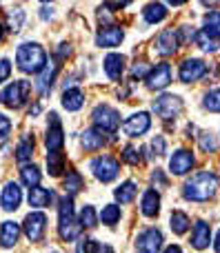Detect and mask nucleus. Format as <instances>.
Returning a JSON list of instances; mask_svg holds the SVG:
<instances>
[{"mask_svg": "<svg viewBox=\"0 0 220 253\" xmlns=\"http://www.w3.org/2000/svg\"><path fill=\"white\" fill-rule=\"evenodd\" d=\"M218 189V178L212 173V171H200V173L191 175L185 182V189H182V196L191 202H205L209 198H214Z\"/></svg>", "mask_w": 220, "mask_h": 253, "instance_id": "1", "label": "nucleus"}, {"mask_svg": "<svg viewBox=\"0 0 220 253\" xmlns=\"http://www.w3.org/2000/svg\"><path fill=\"white\" fill-rule=\"evenodd\" d=\"M16 62L25 74H40L47 67V53L38 42H22L16 51Z\"/></svg>", "mask_w": 220, "mask_h": 253, "instance_id": "2", "label": "nucleus"}, {"mask_svg": "<svg viewBox=\"0 0 220 253\" xmlns=\"http://www.w3.org/2000/svg\"><path fill=\"white\" fill-rule=\"evenodd\" d=\"M58 233L65 242H71L83 233V227L80 222H76L74 215V198L65 196L60 202V211H58Z\"/></svg>", "mask_w": 220, "mask_h": 253, "instance_id": "3", "label": "nucleus"}, {"mask_svg": "<svg viewBox=\"0 0 220 253\" xmlns=\"http://www.w3.org/2000/svg\"><path fill=\"white\" fill-rule=\"evenodd\" d=\"M29 93H31V84L27 83V80H16V83H11L7 89L0 91V102H2L4 107H9V109H20L27 102Z\"/></svg>", "mask_w": 220, "mask_h": 253, "instance_id": "4", "label": "nucleus"}, {"mask_svg": "<svg viewBox=\"0 0 220 253\" xmlns=\"http://www.w3.org/2000/svg\"><path fill=\"white\" fill-rule=\"evenodd\" d=\"M93 125L100 133H114L116 129L120 126V114L109 105H98L91 114Z\"/></svg>", "mask_w": 220, "mask_h": 253, "instance_id": "5", "label": "nucleus"}, {"mask_svg": "<svg viewBox=\"0 0 220 253\" xmlns=\"http://www.w3.org/2000/svg\"><path fill=\"white\" fill-rule=\"evenodd\" d=\"M154 111L163 120H174V118H178V116H180L182 100L178 96H172V93H163L160 98H156V100H154Z\"/></svg>", "mask_w": 220, "mask_h": 253, "instance_id": "6", "label": "nucleus"}, {"mask_svg": "<svg viewBox=\"0 0 220 253\" xmlns=\"http://www.w3.org/2000/svg\"><path fill=\"white\" fill-rule=\"evenodd\" d=\"M91 171L100 182H111V180H116V175L120 171V162L111 156H100L96 160H91Z\"/></svg>", "mask_w": 220, "mask_h": 253, "instance_id": "7", "label": "nucleus"}, {"mask_svg": "<svg viewBox=\"0 0 220 253\" xmlns=\"http://www.w3.org/2000/svg\"><path fill=\"white\" fill-rule=\"evenodd\" d=\"M22 229H25V236L29 238V242H40L44 236V229H47V215L43 211H34L25 218Z\"/></svg>", "mask_w": 220, "mask_h": 253, "instance_id": "8", "label": "nucleus"}, {"mask_svg": "<svg viewBox=\"0 0 220 253\" xmlns=\"http://www.w3.org/2000/svg\"><path fill=\"white\" fill-rule=\"evenodd\" d=\"M172 84V67L167 65V62H160V65H156L154 69L149 71V76H147V89H151V91H158V89H165Z\"/></svg>", "mask_w": 220, "mask_h": 253, "instance_id": "9", "label": "nucleus"}, {"mask_svg": "<svg viewBox=\"0 0 220 253\" xmlns=\"http://www.w3.org/2000/svg\"><path fill=\"white\" fill-rule=\"evenodd\" d=\"M49 129H47V138H44V144H47V151L53 153V151H60L62 144H65V131H62V125L58 120L56 114L49 116Z\"/></svg>", "mask_w": 220, "mask_h": 253, "instance_id": "10", "label": "nucleus"}, {"mask_svg": "<svg viewBox=\"0 0 220 253\" xmlns=\"http://www.w3.org/2000/svg\"><path fill=\"white\" fill-rule=\"evenodd\" d=\"M149 126H151L149 114H147V111H138V114H133L132 118L125 120L123 131L129 135V138H138V135L147 133V131H149Z\"/></svg>", "mask_w": 220, "mask_h": 253, "instance_id": "11", "label": "nucleus"}, {"mask_svg": "<svg viewBox=\"0 0 220 253\" xmlns=\"http://www.w3.org/2000/svg\"><path fill=\"white\" fill-rule=\"evenodd\" d=\"M160 247H163V233H160L158 229H147L136 240L138 253H158Z\"/></svg>", "mask_w": 220, "mask_h": 253, "instance_id": "12", "label": "nucleus"}, {"mask_svg": "<svg viewBox=\"0 0 220 253\" xmlns=\"http://www.w3.org/2000/svg\"><path fill=\"white\" fill-rule=\"evenodd\" d=\"M205 74H207V65L203 60H198V58H187L180 65V80L187 84L200 80Z\"/></svg>", "mask_w": 220, "mask_h": 253, "instance_id": "13", "label": "nucleus"}, {"mask_svg": "<svg viewBox=\"0 0 220 253\" xmlns=\"http://www.w3.org/2000/svg\"><path fill=\"white\" fill-rule=\"evenodd\" d=\"M178 47H180V38H178L176 29H165L156 40V51L160 56H174L178 51Z\"/></svg>", "mask_w": 220, "mask_h": 253, "instance_id": "14", "label": "nucleus"}, {"mask_svg": "<svg viewBox=\"0 0 220 253\" xmlns=\"http://www.w3.org/2000/svg\"><path fill=\"white\" fill-rule=\"evenodd\" d=\"M125 38V31L120 27L111 25V27H102L100 31L96 34V44L98 47H105V49H111V47H118Z\"/></svg>", "mask_w": 220, "mask_h": 253, "instance_id": "15", "label": "nucleus"}, {"mask_svg": "<svg viewBox=\"0 0 220 253\" xmlns=\"http://www.w3.org/2000/svg\"><path fill=\"white\" fill-rule=\"evenodd\" d=\"M191 167H194V153L187 149H178L169 160V169L174 175H185L187 171H191Z\"/></svg>", "mask_w": 220, "mask_h": 253, "instance_id": "16", "label": "nucleus"}, {"mask_svg": "<svg viewBox=\"0 0 220 253\" xmlns=\"http://www.w3.org/2000/svg\"><path fill=\"white\" fill-rule=\"evenodd\" d=\"M209 242H212V227L200 220V222H196L194 233H191V245H194V249L203 251L209 247Z\"/></svg>", "mask_w": 220, "mask_h": 253, "instance_id": "17", "label": "nucleus"}, {"mask_svg": "<svg viewBox=\"0 0 220 253\" xmlns=\"http://www.w3.org/2000/svg\"><path fill=\"white\" fill-rule=\"evenodd\" d=\"M20 200H22V191L16 182H9L7 187L2 189V209L4 211H16L20 207Z\"/></svg>", "mask_w": 220, "mask_h": 253, "instance_id": "18", "label": "nucleus"}, {"mask_svg": "<svg viewBox=\"0 0 220 253\" xmlns=\"http://www.w3.org/2000/svg\"><path fill=\"white\" fill-rule=\"evenodd\" d=\"M18 238H20V227H18L16 222L7 220V222L0 224V245H2L4 249H11V247H16Z\"/></svg>", "mask_w": 220, "mask_h": 253, "instance_id": "19", "label": "nucleus"}, {"mask_svg": "<svg viewBox=\"0 0 220 253\" xmlns=\"http://www.w3.org/2000/svg\"><path fill=\"white\" fill-rule=\"evenodd\" d=\"M56 74H58V65H49V62H47V67H44V69L38 74V80H36V91L43 93V96L51 91V84H53Z\"/></svg>", "mask_w": 220, "mask_h": 253, "instance_id": "20", "label": "nucleus"}, {"mask_svg": "<svg viewBox=\"0 0 220 253\" xmlns=\"http://www.w3.org/2000/svg\"><path fill=\"white\" fill-rule=\"evenodd\" d=\"M194 40H196V44H198L203 51L214 53V51H218L220 49V36L212 34V31H207V29H200L198 34L194 36Z\"/></svg>", "mask_w": 220, "mask_h": 253, "instance_id": "21", "label": "nucleus"}, {"mask_svg": "<svg viewBox=\"0 0 220 253\" xmlns=\"http://www.w3.org/2000/svg\"><path fill=\"white\" fill-rule=\"evenodd\" d=\"M140 211L147 215V218H154V215L160 213V196L154 191V189H149V191L142 193Z\"/></svg>", "mask_w": 220, "mask_h": 253, "instance_id": "22", "label": "nucleus"}, {"mask_svg": "<svg viewBox=\"0 0 220 253\" xmlns=\"http://www.w3.org/2000/svg\"><path fill=\"white\" fill-rule=\"evenodd\" d=\"M105 71L111 80H120L123 78V71H125V56L120 53H109L105 58Z\"/></svg>", "mask_w": 220, "mask_h": 253, "instance_id": "23", "label": "nucleus"}, {"mask_svg": "<svg viewBox=\"0 0 220 253\" xmlns=\"http://www.w3.org/2000/svg\"><path fill=\"white\" fill-rule=\"evenodd\" d=\"M83 105H85L83 89H78V87L65 89V93H62V107H65L67 111H78Z\"/></svg>", "mask_w": 220, "mask_h": 253, "instance_id": "24", "label": "nucleus"}, {"mask_svg": "<svg viewBox=\"0 0 220 253\" xmlns=\"http://www.w3.org/2000/svg\"><path fill=\"white\" fill-rule=\"evenodd\" d=\"M105 144H107L105 133H100L98 129H89L83 133V147L87 149V151H98V149H102Z\"/></svg>", "mask_w": 220, "mask_h": 253, "instance_id": "25", "label": "nucleus"}, {"mask_svg": "<svg viewBox=\"0 0 220 253\" xmlns=\"http://www.w3.org/2000/svg\"><path fill=\"white\" fill-rule=\"evenodd\" d=\"M51 200H53V193L49 191V189H43V187L29 189V207L43 209V207H49V202Z\"/></svg>", "mask_w": 220, "mask_h": 253, "instance_id": "26", "label": "nucleus"}, {"mask_svg": "<svg viewBox=\"0 0 220 253\" xmlns=\"http://www.w3.org/2000/svg\"><path fill=\"white\" fill-rule=\"evenodd\" d=\"M142 16L149 25H156V22H163L167 18V7L160 2H149L145 9H142Z\"/></svg>", "mask_w": 220, "mask_h": 253, "instance_id": "27", "label": "nucleus"}, {"mask_svg": "<svg viewBox=\"0 0 220 253\" xmlns=\"http://www.w3.org/2000/svg\"><path fill=\"white\" fill-rule=\"evenodd\" d=\"M136 191H138V187H136V182H132V180H127V182H123L118 189L114 191V196H116V200L120 202V205H129V202L136 198Z\"/></svg>", "mask_w": 220, "mask_h": 253, "instance_id": "28", "label": "nucleus"}, {"mask_svg": "<svg viewBox=\"0 0 220 253\" xmlns=\"http://www.w3.org/2000/svg\"><path fill=\"white\" fill-rule=\"evenodd\" d=\"M31 156H34V138L25 135V138L20 140V144H18V149H16V160L25 167V162H29Z\"/></svg>", "mask_w": 220, "mask_h": 253, "instance_id": "29", "label": "nucleus"}, {"mask_svg": "<svg viewBox=\"0 0 220 253\" xmlns=\"http://www.w3.org/2000/svg\"><path fill=\"white\" fill-rule=\"evenodd\" d=\"M20 178H22V182H25L27 187L34 189V187H38L40 184V178H43V175H40V169L36 165H25L20 169Z\"/></svg>", "mask_w": 220, "mask_h": 253, "instance_id": "30", "label": "nucleus"}, {"mask_svg": "<svg viewBox=\"0 0 220 253\" xmlns=\"http://www.w3.org/2000/svg\"><path fill=\"white\" fill-rule=\"evenodd\" d=\"M169 224H172V231L176 233V236H182V233H187V229H189V215L182 213V211H174L172 218H169Z\"/></svg>", "mask_w": 220, "mask_h": 253, "instance_id": "31", "label": "nucleus"}, {"mask_svg": "<svg viewBox=\"0 0 220 253\" xmlns=\"http://www.w3.org/2000/svg\"><path fill=\"white\" fill-rule=\"evenodd\" d=\"M47 169H49V175H60L65 171V156L60 151H53V153H47Z\"/></svg>", "mask_w": 220, "mask_h": 253, "instance_id": "32", "label": "nucleus"}, {"mask_svg": "<svg viewBox=\"0 0 220 253\" xmlns=\"http://www.w3.org/2000/svg\"><path fill=\"white\" fill-rule=\"evenodd\" d=\"M83 184L85 182H83V178H80L78 171H69V173H67V178H65V191H67V196L74 198L76 193L83 189Z\"/></svg>", "mask_w": 220, "mask_h": 253, "instance_id": "33", "label": "nucleus"}, {"mask_svg": "<svg viewBox=\"0 0 220 253\" xmlns=\"http://www.w3.org/2000/svg\"><path fill=\"white\" fill-rule=\"evenodd\" d=\"M96 224H98L96 209H93L91 205L83 207V211H80V227H83V229H93Z\"/></svg>", "mask_w": 220, "mask_h": 253, "instance_id": "34", "label": "nucleus"}, {"mask_svg": "<svg viewBox=\"0 0 220 253\" xmlns=\"http://www.w3.org/2000/svg\"><path fill=\"white\" fill-rule=\"evenodd\" d=\"M22 20H25V11H22V9H11V11L7 13V29L13 31V34L20 31Z\"/></svg>", "mask_w": 220, "mask_h": 253, "instance_id": "35", "label": "nucleus"}, {"mask_svg": "<svg viewBox=\"0 0 220 253\" xmlns=\"http://www.w3.org/2000/svg\"><path fill=\"white\" fill-rule=\"evenodd\" d=\"M100 220H102V224H116L120 220V207H116V205H107L105 209H102V213H100Z\"/></svg>", "mask_w": 220, "mask_h": 253, "instance_id": "36", "label": "nucleus"}, {"mask_svg": "<svg viewBox=\"0 0 220 253\" xmlns=\"http://www.w3.org/2000/svg\"><path fill=\"white\" fill-rule=\"evenodd\" d=\"M205 29L220 36V11H209L205 16Z\"/></svg>", "mask_w": 220, "mask_h": 253, "instance_id": "37", "label": "nucleus"}, {"mask_svg": "<svg viewBox=\"0 0 220 253\" xmlns=\"http://www.w3.org/2000/svg\"><path fill=\"white\" fill-rule=\"evenodd\" d=\"M123 160L136 167V165H140L142 162V156H140V151H138L136 147H125L123 149Z\"/></svg>", "mask_w": 220, "mask_h": 253, "instance_id": "38", "label": "nucleus"}, {"mask_svg": "<svg viewBox=\"0 0 220 253\" xmlns=\"http://www.w3.org/2000/svg\"><path fill=\"white\" fill-rule=\"evenodd\" d=\"M200 149H203V151H207V153L216 151V149H218L216 135H212V133H203V135H200Z\"/></svg>", "mask_w": 220, "mask_h": 253, "instance_id": "39", "label": "nucleus"}, {"mask_svg": "<svg viewBox=\"0 0 220 253\" xmlns=\"http://www.w3.org/2000/svg\"><path fill=\"white\" fill-rule=\"evenodd\" d=\"M205 107H207L209 111H220V89L209 91L207 96H205Z\"/></svg>", "mask_w": 220, "mask_h": 253, "instance_id": "40", "label": "nucleus"}, {"mask_svg": "<svg viewBox=\"0 0 220 253\" xmlns=\"http://www.w3.org/2000/svg\"><path fill=\"white\" fill-rule=\"evenodd\" d=\"M98 242L96 240H80L76 247V253H98Z\"/></svg>", "mask_w": 220, "mask_h": 253, "instance_id": "41", "label": "nucleus"}, {"mask_svg": "<svg viewBox=\"0 0 220 253\" xmlns=\"http://www.w3.org/2000/svg\"><path fill=\"white\" fill-rule=\"evenodd\" d=\"M149 65L147 62H136L132 67V78H142V76H149Z\"/></svg>", "mask_w": 220, "mask_h": 253, "instance_id": "42", "label": "nucleus"}, {"mask_svg": "<svg viewBox=\"0 0 220 253\" xmlns=\"http://www.w3.org/2000/svg\"><path fill=\"white\" fill-rule=\"evenodd\" d=\"M151 149H154L156 156H165V138L163 135H156V138L151 140Z\"/></svg>", "mask_w": 220, "mask_h": 253, "instance_id": "43", "label": "nucleus"}, {"mask_svg": "<svg viewBox=\"0 0 220 253\" xmlns=\"http://www.w3.org/2000/svg\"><path fill=\"white\" fill-rule=\"evenodd\" d=\"M9 131H11V120H9L7 116H2V114H0V140H2V138H7V135H9Z\"/></svg>", "mask_w": 220, "mask_h": 253, "instance_id": "44", "label": "nucleus"}, {"mask_svg": "<svg viewBox=\"0 0 220 253\" xmlns=\"http://www.w3.org/2000/svg\"><path fill=\"white\" fill-rule=\"evenodd\" d=\"M9 76H11V62L9 60H0V83H2V80H7Z\"/></svg>", "mask_w": 220, "mask_h": 253, "instance_id": "45", "label": "nucleus"}, {"mask_svg": "<svg viewBox=\"0 0 220 253\" xmlns=\"http://www.w3.org/2000/svg\"><path fill=\"white\" fill-rule=\"evenodd\" d=\"M151 180H154L156 187H167V178H165V173L160 169H156L154 173H151Z\"/></svg>", "mask_w": 220, "mask_h": 253, "instance_id": "46", "label": "nucleus"}, {"mask_svg": "<svg viewBox=\"0 0 220 253\" xmlns=\"http://www.w3.org/2000/svg\"><path fill=\"white\" fill-rule=\"evenodd\" d=\"M69 51H71V49H69V44H65V42H62V44H60V49H58V58H65V56H69Z\"/></svg>", "mask_w": 220, "mask_h": 253, "instance_id": "47", "label": "nucleus"}, {"mask_svg": "<svg viewBox=\"0 0 220 253\" xmlns=\"http://www.w3.org/2000/svg\"><path fill=\"white\" fill-rule=\"evenodd\" d=\"M165 253H182V249L178 245H172V247H167V249H165Z\"/></svg>", "mask_w": 220, "mask_h": 253, "instance_id": "48", "label": "nucleus"}, {"mask_svg": "<svg viewBox=\"0 0 220 253\" xmlns=\"http://www.w3.org/2000/svg\"><path fill=\"white\" fill-rule=\"evenodd\" d=\"M38 114H40V105H38V102H36V105L29 109V118H31V116H38Z\"/></svg>", "mask_w": 220, "mask_h": 253, "instance_id": "49", "label": "nucleus"}, {"mask_svg": "<svg viewBox=\"0 0 220 253\" xmlns=\"http://www.w3.org/2000/svg\"><path fill=\"white\" fill-rule=\"evenodd\" d=\"M98 253H114V249L109 245H102V247H98Z\"/></svg>", "mask_w": 220, "mask_h": 253, "instance_id": "50", "label": "nucleus"}, {"mask_svg": "<svg viewBox=\"0 0 220 253\" xmlns=\"http://www.w3.org/2000/svg\"><path fill=\"white\" fill-rule=\"evenodd\" d=\"M214 247H216V253H220V231H218V236H216V245H214Z\"/></svg>", "mask_w": 220, "mask_h": 253, "instance_id": "51", "label": "nucleus"}, {"mask_svg": "<svg viewBox=\"0 0 220 253\" xmlns=\"http://www.w3.org/2000/svg\"><path fill=\"white\" fill-rule=\"evenodd\" d=\"M0 40H2V25H0Z\"/></svg>", "mask_w": 220, "mask_h": 253, "instance_id": "52", "label": "nucleus"}]
</instances>
